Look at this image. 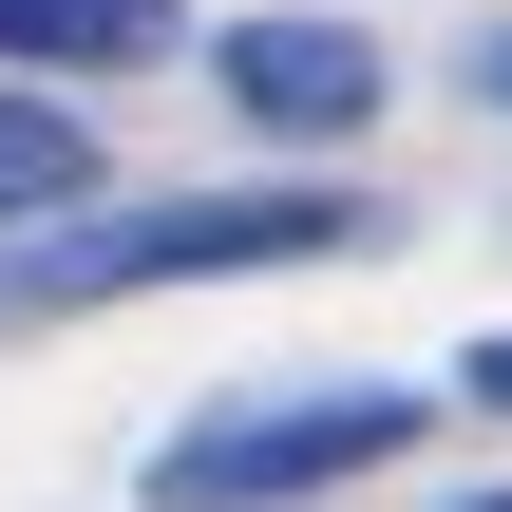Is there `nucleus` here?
<instances>
[{
	"mask_svg": "<svg viewBox=\"0 0 512 512\" xmlns=\"http://www.w3.org/2000/svg\"><path fill=\"white\" fill-rule=\"evenodd\" d=\"M456 76H475V95H494V114H512V19H494V38H475V57H456Z\"/></svg>",
	"mask_w": 512,
	"mask_h": 512,
	"instance_id": "obj_6",
	"label": "nucleus"
},
{
	"mask_svg": "<svg viewBox=\"0 0 512 512\" xmlns=\"http://www.w3.org/2000/svg\"><path fill=\"white\" fill-rule=\"evenodd\" d=\"M190 0H0V76H95V57H152Z\"/></svg>",
	"mask_w": 512,
	"mask_h": 512,
	"instance_id": "obj_5",
	"label": "nucleus"
},
{
	"mask_svg": "<svg viewBox=\"0 0 512 512\" xmlns=\"http://www.w3.org/2000/svg\"><path fill=\"white\" fill-rule=\"evenodd\" d=\"M456 380H475V399H494V418H512V342H475V361H456Z\"/></svg>",
	"mask_w": 512,
	"mask_h": 512,
	"instance_id": "obj_7",
	"label": "nucleus"
},
{
	"mask_svg": "<svg viewBox=\"0 0 512 512\" xmlns=\"http://www.w3.org/2000/svg\"><path fill=\"white\" fill-rule=\"evenodd\" d=\"M209 76H228L247 133H361V114H380V38H361V19H228Z\"/></svg>",
	"mask_w": 512,
	"mask_h": 512,
	"instance_id": "obj_3",
	"label": "nucleus"
},
{
	"mask_svg": "<svg viewBox=\"0 0 512 512\" xmlns=\"http://www.w3.org/2000/svg\"><path fill=\"white\" fill-rule=\"evenodd\" d=\"M323 247H380L361 190H171V209H57V228H0V323H57V304H114V285H209V266H323Z\"/></svg>",
	"mask_w": 512,
	"mask_h": 512,
	"instance_id": "obj_1",
	"label": "nucleus"
},
{
	"mask_svg": "<svg viewBox=\"0 0 512 512\" xmlns=\"http://www.w3.org/2000/svg\"><path fill=\"white\" fill-rule=\"evenodd\" d=\"M380 456H418L399 380H266V399H209L152 437V512H285L323 475H380Z\"/></svg>",
	"mask_w": 512,
	"mask_h": 512,
	"instance_id": "obj_2",
	"label": "nucleus"
},
{
	"mask_svg": "<svg viewBox=\"0 0 512 512\" xmlns=\"http://www.w3.org/2000/svg\"><path fill=\"white\" fill-rule=\"evenodd\" d=\"M114 190V152L57 114V95H0V228H57V209H95Z\"/></svg>",
	"mask_w": 512,
	"mask_h": 512,
	"instance_id": "obj_4",
	"label": "nucleus"
},
{
	"mask_svg": "<svg viewBox=\"0 0 512 512\" xmlns=\"http://www.w3.org/2000/svg\"><path fill=\"white\" fill-rule=\"evenodd\" d=\"M456 512H512V494H456Z\"/></svg>",
	"mask_w": 512,
	"mask_h": 512,
	"instance_id": "obj_8",
	"label": "nucleus"
}]
</instances>
